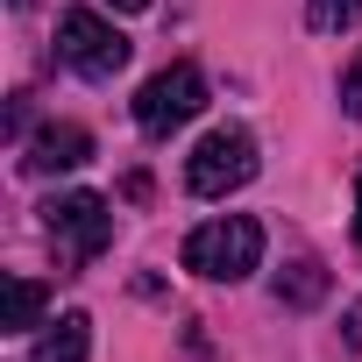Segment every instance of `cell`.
I'll return each instance as SVG.
<instances>
[{"label": "cell", "instance_id": "obj_1", "mask_svg": "<svg viewBox=\"0 0 362 362\" xmlns=\"http://www.w3.org/2000/svg\"><path fill=\"white\" fill-rule=\"evenodd\" d=\"M256 263H263V228L249 214H228V221H206L185 235V270H199L214 284H242Z\"/></svg>", "mask_w": 362, "mask_h": 362}, {"label": "cell", "instance_id": "obj_2", "mask_svg": "<svg viewBox=\"0 0 362 362\" xmlns=\"http://www.w3.org/2000/svg\"><path fill=\"white\" fill-rule=\"evenodd\" d=\"M128 36L100 15V8H64L57 15V57L71 64V71H86V78H114L121 64H128Z\"/></svg>", "mask_w": 362, "mask_h": 362}, {"label": "cell", "instance_id": "obj_3", "mask_svg": "<svg viewBox=\"0 0 362 362\" xmlns=\"http://www.w3.org/2000/svg\"><path fill=\"white\" fill-rule=\"evenodd\" d=\"M249 177H256V135L249 128H214L192 149V163H185V185L199 199H228V192L249 185Z\"/></svg>", "mask_w": 362, "mask_h": 362}, {"label": "cell", "instance_id": "obj_4", "mask_svg": "<svg viewBox=\"0 0 362 362\" xmlns=\"http://www.w3.org/2000/svg\"><path fill=\"white\" fill-rule=\"evenodd\" d=\"M199 107H206V71L199 64H170V71H156L135 93V128L142 135H170V128H185Z\"/></svg>", "mask_w": 362, "mask_h": 362}, {"label": "cell", "instance_id": "obj_5", "mask_svg": "<svg viewBox=\"0 0 362 362\" xmlns=\"http://www.w3.org/2000/svg\"><path fill=\"white\" fill-rule=\"evenodd\" d=\"M43 221H50V242H57L64 263H93L114 242V214H107L100 192H64V199L43 206Z\"/></svg>", "mask_w": 362, "mask_h": 362}, {"label": "cell", "instance_id": "obj_6", "mask_svg": "<svg viewBox=\"0 0 362 362\" xmlns=\"http://www.w3.org/2000/svg\"><path fill=\"white\" fill-rule=\"evenodd\" d=\"M86 156H93V135H86L78 121H43V128L29 135V156H22V163L43 177V170H78Z\"/></svg>", "mask_w": 362, "mask_h": 362}, {"label": "cell", "instance_id": "obj_7", "mask_svg": "<svg viewBox=\"0 0 362 362\" xmlns=\"http://www.w3.org/2000/svg\"><path fill=\"white\" fill-rule=\"evenodd\" d=\"M93 355V320L86 313H64L43 341H36V362H86Z\"/></svg>", "mask_w": 362, "mask_h": 362}, {"label": "cell", "instance_id": "obj_8", "mask_svg": "<svg viewBox=\"0 0 362 362\" xmlns=\"http://www.w3.org/2000/svg\"><path fill=\"white\" fill-rule=\"evenodd\" d=\"M43 284L36 277H8V334H29V327H43Z\"/></svg>", "mask_w": 362, "mask_h": 362}, {"label": "cell", "instance_id": "obj_9", "mask_svg": "<svg viewBox=\"0 0 362 362\" xmlns=\"http://www.w3.org/2000/svg\"><path fill=\"white\" fill-rule=\"evenodd\" d=\"M277 298H284V305H313V298H327V270H320V263H291V270L277 277Z\"/></svg>", "mask_w": 362, "mask_h": 362}, {"label": "cell", "instance_id": "obj_10", "mask_svg": "<svg viewBox=\"0 0 362 362\" xmlns=\"http://www.w3.org/2000/svg\"><path fill=\"white\" fill-rule=\"evenodd\" d=\"M355 15H362V0H313V8H305L313 29H348Z\"/></svg>", "mask_w": 362, "mask_h": 362}, {"label": "cell", "instance_id": "obj_11", "mask_svg": "<svg viewBox=\"0 0 362 362\" xmlns=\"http://www.w3.org/2000/svg\"><path fill=\"white\" fill-rule=\"evenodd\" d=\"M341 107H348V114L362 121V50H355V64L341 71Z\"/></svg>", "mask_w": 362, "mask_h": 362}, {"label": "cell", "instance_id": "obj_12", "mask_svg": "<svg viewBox=\"0 0 362 362\" xmlns=\"http://www.w3.org/2000/svg\"><path fill=\"white\" fill-rule=\"evenodd\" d=\"M348 348H362V298L348 305Z\"/></svg>", "mask_w": 362, "mask_h": 362}, {"label": "cell", "instance_id": "obj_13", "mask_svg": "<svg viewBox=\"0 0 362 362\" xmlns=\"http://www.w3.org/2000/svg\"><path fill=\"white\" fill-rule=\"evenodd\" d=\"M355 242H362V170H355Z\"/></svg>", "mask_w": 362, "mask_h": 362}, {"label": "cell", "instance_id": "obj_14", "mask_svg": "<svg viewBox=\"0 0 362 362\" xmlns=\"http://www.w3.org/2000/svg\"><path fill=\"white\" fill-rule=\"evenodd\" d=\"M107 8H121V15H142V8H149V0H107Z\"/></svg>", "mask_w": 362, "mask_h": 362}, {"label": "cell", "instance_id": "obj_15", "mask_svg": "<svg viewBox=\"0 0 362 362\" xmlns=\"http://www.w3.org/2000/svg\"><path fill=\"white\" fill-rule=\"evenodd\" d=\"M15 8H29V0H15Z\"/></svg>", "mask_w": 362, "mask_h": 362}]
</instances>
